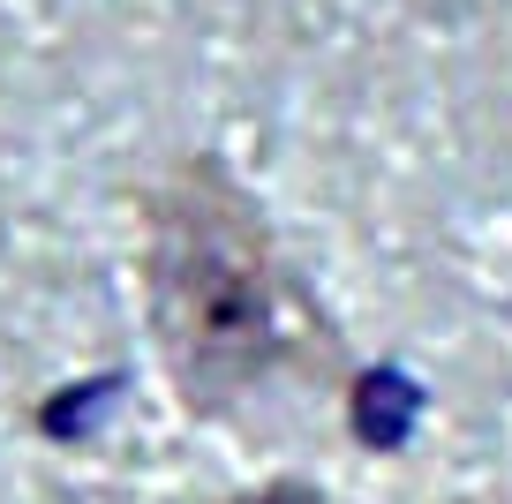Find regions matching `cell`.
I'll list each match as a JSON object with an SVG mask.
<instances>
[{
    "label": "cell",
    "instance_id": "2",
    "mask_svg": "<svg viewBox=\"0 0 512 504\" xmlns=\"http://www.w3.org/2000/svg\"><path fill=\"white\" fill-rule=\"evenodd\" d=\"M226 504H339V497H324L317 482H294V474H279V482H256V489H234Z\"/></svg>",
    "mask_w": 512,
    "mask_h": 504
},
{
    "label": "cell",
    "instance_id": "1",
    "mask_svg": "<svg viewBox=\"0 0 512 504\" xmlns=\"http://www.w3.org/2000/svg\"><path fill=\"white\" fill-rule=\"evenodd\" d=\"M144 219L151 347L189 414H226L264 377L339 369L324 309L279 256V234L234 166L211 151L174 158L136 204Z\"/></svg>",
    "mask_w": 512,
    "mask_h": 504
}]
</instances>
